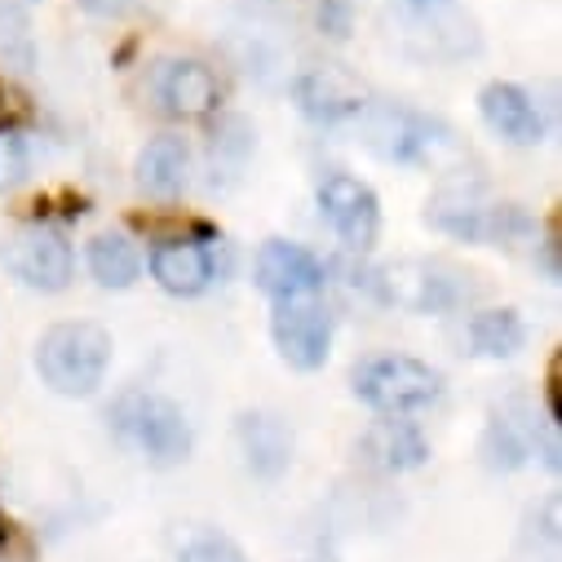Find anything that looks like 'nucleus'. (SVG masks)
<instances>
[{"instance_id": "10", "label": "nucleus", "mask_w": 562, "mask_h": 562, "mask_svg": "<svg viewBox=\"0 0 562 562\" xmlns=\"http://www.w3.org/2000/svg\"><path fill=\"white\" fill-rule=\"evenodd\" d=\"M319 213L328 217V226L350 244V248H372L376 226H381V209L376 195L350 178V173H333L319 187Z\"/></svg>"}, {"instance_id": "24", "label": "nucleus", "mask_w": 562, "mask_h": 562, "mask_svg": "<svg viewBox=\"0 0 562 562\" xmlns=\"http://www.w3.org/2000/svg\"><path fill=\"white\" fill-rule=\"evenodd\" d=\"M319 27H324L328 36H346V32H350V5H346V0H324Z\"/></svg>"}, {"instance_id": "11", "label": "nucleus", "mask_w": 562, "mask_h": 562, "mask_svg": "<svg viewBox=\"0 0 562 562\" xmlns=\"http://www.w3.org/2000/svg\"><path fill=\"white\" fill-rule=\"evenodd\" d=\"M531 452H544V465H558V448H553V439L540 443V435H536V426H531V416H527L522 407H505V412H496V416H492V426H487V435H483V457H487V465L509 474V470L527 465Z\"/></svg>"}, {"instance_id": "17", "label": "nucleus", "mask_w": 562, "mask_h": 562, "mask_svg": "<svg viewBox=\"0 0 562 562\" xmlns=\"http://www.w3.org/2000/svg\"><path fill=\"white\" fill-rule=\"evenodd\" d=\"M156 93L173 115H204L217 106V80L204 63H169L156 80Z\"/></svg>"}, {"instance_id": "6", "label": "nucleus", "mask_w": 562, "mask_h": 562, "mask_svg": "<svg viewBox=\"0 0 562 562\" xmlns=\"http://www.w3.org/2000/svg\"><path fill=\"white\" fill-rule=\"evenodd\" d=\"M426 222L435 231H443L452 239H470V244H505L527 231V217L518 209H496L474 187H443L430 200Z\"/></svg>"}, {"instance_id": "26", "label": "nucleus", "mask_w": 562, "mask_h": 562, "mask_svg": "<svg viewBox=\"0 0 562 562\" xmlns=\"http://www.w3.org/2000/svg\"><path fill=\"white\" fill-rule=\"evenodd\" d=\"M5 115H10V102H5V89H0V128H5Z\"/></svg>"}, {"instance_id": "5", "label": "nucleus", "mask_w": 562, "mask_h": 562, "mask_svg": "<svg viewBox=\"0 0 562 562\" xmlns=\"http://www.w3.org/2000/svg\"><path fill=\"white\" fill-rule=\"evenodd\" d=\"M443 381L430 363L420 359H407V355H376L368 363H359L355 372V394L372 407V412H385V416H407V412H420L439 398Z\"/></svg>"}, {"instance_id": "14", "label": "nucleus", "mask_w": 562, "mask_h": 562, "mask_svg": "<svg viewBox=\"0 0 562 562\" xmlns=\"http://www.w3.org/2000/svg\"><path fill=\"white\" fill-rule=\"evenodd\" d=\"M235 435H239L244 461H248V470L257 479H279V474L289 470V461H293V430L279 416L248 412V416H239Z\"/></svg>"}, {"instance_id": "2", "label": "nucleus", "mask_w": 562, "mask_h": 562, "mask_svg": "<svg viewBox=\"0 0 562 562\" xmlns=\"http://www.w3.org/2000/svg\"><path fill=\"white\" fill-rule=\"evenodd\" d=\"M106 368H111V333L98 328V324H89V319L58 324L36 346V372H41V381L54 394H67V398L93 394L102 385Z\"/></svg>"}, {"instance_id": "16", "label": "nucleus", "mask_w": 562, "mask_h": 562, "mask_svg": "<svg viewBox=\"0 0 562 562\" xmlns=\"http://www.w3.org/2000/svg\"><path fill=\"white\" fill-rule=\"evenodd\" d=\"M191 178V147L187 137H156L147 143V151L137 156V187H143L151 200H173Z\"/></svg>"}, {"instance_id": "7", "label": "nucleus", "mask_w": 562, "mask_h": 562, "mask_svg": "<svg viewBox=\"0 0 562 562\" xmlns=\"http://www.w3.org/2000/svg\"><path fill=\"white\" fill-rule=\"evenodd\" d=\"M0 261L36 293H63L71 284V248L54 226H23L5 239Z\"/></svg>"}, {"instance_id": "9", "label": "nucleus", "mask_w": 562, "mask_h": 562, "mask_svg": "<svg viewBox=\"0 0 562 562\" xmlns=\"http://www.w3.org/2000/svg\"><path fill=\"white\" fill-rule=\"evenodd\" d=\"M252 274H257V289L274 302H297L324 289V266L302 244H289V239L261 244Z\"/></svg>"}, {"instance_id": "15", "label": "nucleus", "mask_w": 562, "mask_h": 562, "mask_svg": "<svg viewBox=\"0 0 562 562\" xmlns=\"http://www.w3.org/2000/svg\"><path fill=\"white\" fill-rule=\"evenodd\" d=\"M293 93H297V106L315 120V124H341V120H355L368 102L359 98V89L346 80V76H337V71H306L297 85H293Z\"/></svg>"}, {"instance_id": "13", "label": "nucleus", "mask_w": 562, "mask_h": 562, "mask_svg": "<svg viewBox=\"0 0 562 562\" xmlns=\"http://www.w3.org/2000/svg\"><path fill=\"white\" fill-rule=\"evenodd\" d=\"M479 111L496 137H505L509 147H536L544 137L540 106L518 89V85H487L479 98Z\"/></svg>"}, {"instance_id": "19", "label": "nucleus", "mask_w": 562, "mask_h": 562, "mask_svg": "<svg viewBox=\"0 0 562 562\" xmlns=\"http://www.w3.org/2000/svg\"><path fill=\"white\" fill-rule=\"evenodd\" d=\"M89 270L102 289H128L137 274H143V257L124 235H98L89 244Z\"/></svg>"}, {"instance_id": "1", "label": "nucleus", "mask_w": 562, "mask_h": 562, "mask_svg": "<svg viewBox=\"0 0 562 562\" xmlns=\"http://www.w3.org/2000/svg\"><path fill=\"white\" fill-rule=\"evenodd\" d=\"M111 430L124 448H133L143 461L169 470L191 457V426L178 403L151 390H124L111 403Z\"/></svg>"}, {"instance_id": "12", "label": "nucleus", "mask_w": 562, "mask_h": 562, "mask_svg": "<svg viewBox=\"0 0 562 562\" xmlns=\"http://www.w3.org/2000/svg\"><path fill=\"white\" fill-rule=\"evenodd\" d=\"M151 274L160 279L165 293H178V297H195L213 284L217 274V257L209 244L200 239H169L151 252Z\"/></svg>"}, {"instance_id": "23", "label": "nucleus", "mask_w": 562, "mask_h": 562, "mask_svg": "<svg viewBox=\"0 0 562 562\" xmlns=\"http://www.w3.org/2000/svg\"><path fill=\"white\" fill-rule=\"evenodd\" d=\"M178 562H248V558H244L239 544L226 540V536H195V540L182 549Z\"/></svg>"}, {"instance_id": "22", "label": "nucleus", "mask_w": 562, "mask_h": 562, "mask_svg": "<svg viewBox=\"0 0 562 562\" xmlns=\"http://www.w3.org/2000/svg\"><path fill=\"white\" fill-rule=\"evenodd\" d=\"M23 178H27V143L19 133L0 128V195L14 191Z\"/></svg>"}, {"instance_id": "18", "label": "nucleus", "mask_w": 562, "mask_h": 562, "mask_svg": "<svg viewBox=\"0 0 562 562\" xmlns=\"http://www.w3.org/2000/svg\"><path fill=\"white\" fill-rule=\"evenodd\" d=\"M363 457L372 465L390 470V474H403V470H416L420 461H426L430 448L407 420H381V426H372L368 439H363Z\"/></svg>"}, {"instance_id": "20", "label": "nucleus", "mask_w": 562, "mask_h": 562, "mask_svg": "<svg viewBox=\"0 0 562 562\" xmlns=\"http://www.w3.org/2000/svg\"><path fill=\"white\" fill-rule=\"evenodd\" d=\"M465 337H470L474 355H483V359H509V355L522 350L527 328H522V319L514 311H483V315L470 319Z\"/></svg>"}, {"instance_id": "4", "label": "nucleus", "mask_w": 562, "mask_h": 562, "mask_svg": "<svg viewBox=\"0 0 562 562\" xmlns=\"http://www.w3.org/2000/svg\"><path fill=\"white\" fill-rule=\"evenodd\" d=\"M372 293L398 311L412 315H443L457 311L470 297L465 274L448 261H426V257H407L394 266H381L372 274Z\"/></svg>"}, {"instance_id": "25", "label": "nucleus", "mask_w": 562, "mask_h": 562, "mask_svg": "<svg viewBox=\"0 0 562 562\" xmlns=\"http://www.w3.org/2000/svg\"><path fill=\"white\" fill-rule=\"evenodd\" d=\"M133 5H137V0H80V10H89L98 19H124Z\"/></svg>"}, {"instance_id": "3", "label": "nucleus", "mask_w": 562, "mask_h": 562, "mask_svg": "<svg viewBox=\"0 0 562 562\" xmlns=\"http://www.w3.org/2000/svg\"><path fill=\"white\" fill-rule=\"evenodd\" d=\"M355 120H359L363 147L394 165H430V160L457 151L452 128H443L430 115H416L407 106H394V102H368Z\"/></svg>"}, {"instance_id": "21", "label": "nucleus", "mask_w": 562, "mask_h": 562, "mask_svg": "<svg viewBox=\"0 0 562 562\" xmlns=\"http://www.w3.org/2000/svg\"><path fill=\"white\" fill-rule=\"evenodd\" d=\"M0 54L14 58V63H32V41H27V19L10 5V0H0Z\"/></svg>"}, {"instance_id": "8", "label": "nucleus", "mask_w": 562, "mask_h": 562, "mask_svg": "<svg viewBox=\"0 0 562 562\" xmlns=\"http://www.w3.org/2000/svg\"><path fill=\"white\" fill-rule=\"evenodd\" d=\"M270 333H274V350L284 355L289 368H297V372L324 368L328 346H333V319H328V311L315 306L311 297L279 302V311H274V319H270Z\"/></svg>"}]
</instances>
